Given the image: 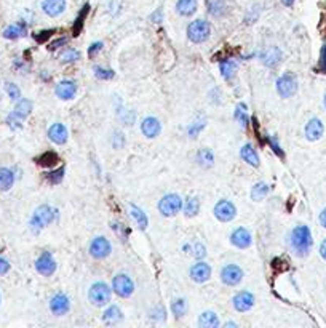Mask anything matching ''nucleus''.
<instances>
[{
  "label": "nucleus",
  "instance_id": "f257e3e1",
  "mask_svg": "<svg viewBox=\"0 0 326 328\" xmlns=\"http://www.w3.org/2000/svg\"><path fill=\"white\" fill-rule=\"evenodd\" d=\"M291 247L297 256H305L312 247V234L307 226H297L291 232Z\"/></svg>",
  "mask_w": 326,
  "mask_h": 328
},
{
  "label": "nucleus",
  "instance_id": "f03ea898",
  "mask_svg": "<svg viewBox=\"0 0 326 328\" xmlns=\"http://www.w3.org/2000/svg\"><path fill=\"white\" fill-rule=\"evenodd\" d=\"M54 211L51 207H48V205H42V207H39L35 210L34 213V216L31 220V228L34 232H39L40 229H43L45 226H48V224L54 220Z\"/></svg>",
  "mask_w": 326,
  "mask_h": 328
},
{
  "label": "nucleus",
  "instance_id": "7ed1b4c3",
  "mask_svg": "<svg viewBox=\"0 0 326 328\" xmlns=\"http://www.w3.org/2000/svg\"><path fill=\"white\" fill-rule=\"evenodd\" d=\"M211 27L210 23L205 20H195L187 27V35L193 43H202L210 37Z\"/></svg>",
  "mask_w": 326,
  "mask_h": 328
},
{
  "label": "nucleus",
  "instance_id": "20e7f679",
  "mask_svg": "<svg viewBox=\"0 0 326 328\" xmlns=\"http://www.w3.org/2000/svg\"><path fill=\"white\" fill-rule=\"evenodd\" d=\"M88 296L95 306H104L110 301V288L104 282H96L91 285Z\"/></svg>",
  "mask_w": 326,
  "mask_h": 328
},
{
  "label": "nucleus",
  "instance_id": "39448f33",
  "mask_svg": "<svg viewBox=\"0 0 326 328\" xmlns=\"http://www.w3.org/2000/svg\"><path fill=\"white\" fill-rule=\"evenodd\" d=\"M181 208H182V200L176 194L165 195L160 200V203H158V210H160L163 216H174L176 213H179Z\"/></svg>",
  "mask_w": 326,
  "mask_h": 328
},
{
  "label": "nucleus",
  "instance_id": "423d86ee",
  "mask_svg": "<svg viewBox=\"0 0 326 328\" xmlns=\"http://www.w3.org/2000/svg\"><path fill=\"white\" fill-rule=\"evenodd\" d=\"M277 91L282 98H290L297 91V80L291 72H286L277 80Z\"/></svg>",
  "mask_w": 326,
  "mask_h": 328
},
{
  "label": "nucleus",
  "instance_id": "0eeeda50",
  "mask_svg": "<svg viewBox=\"0 0 326 328\" xmlns=\"http://www.w3.org/2000/svg\"><path fill=\"white\" fill-rule=\"evenodd\" d=\"M112 288L120 298H128V296H132L133 292H135L133 280L129 279L128 276H123V274H118V276L114 277Z\"/></svg>",
  "mask_w": 326,
  "mask_h": 328
},
{
  "label": "nucleus",
  "instance_id": "6e6552de",
  "mask_svg": "<svg viewBox=\"0 0 326 328\" xmlns=\"http://www.w3.org/2000/svg\"><path fill=\"white\" fill-rule=\"evenodd\" d=\"M237 210L234 207V203L229 200H219L214 207V216L222 223H229L235 218Z\"/></svg>",
  "mask_w": 326,
  "mask_h": 328
},
{
  "label": "nucleus",
  "instance_id": "1a4fd4ad",
  "mask_svg": "<svg viewBox=\"0 0 326 328\" xmlns=\"http://www.w3.org/2000/svg\"><path fill=\"white\" fill-rule=\"evenodd\" d=\"M221 279L226 285H238L243 279V270H241L237 264H227L224 269L221 270Z\"/></svg>",
  "mask_w": 326,
  "mask_h": 328
},
{
  "label": "nucleus",
  "instance_id": "9d476101",
  "mask_svg": "<svg viewBox=\"0 0 326 328\" xmlns=\"http://www.w3.org/2000/svg\"><path fill=\"white\" fill-rule=\"evenodd\" d=\"M110 250H112V247H110L109 240L104 239V237H96L95 240L91 242V245H90L91 256L96 258V259H102V258L109 256Z\"/></svg>",
  "mask_w": 326,
  "mask_h": 328
},
{
  "label": "nucleus",
  "instance_id": "9b49d317",
  "mask_svg": "<svg viewBox=\"0 0 326 328\" xmlns=\"http://www.w3.org/2000/svg\"><path fill=\"white\" fill-rule=\"evenodd\" d=\"M35 269L39 270L42 276H51L54 270H56V261L53 259L51 253L45 251L43 255H40V258L35 261Z\"/></svg>",
  "mask_w": 326,
  "mask_h": 328
},
{
  "label": "nucleus",
  "instance_id": "f8f14e48",
  "mask_svg": "<svg viewBox=\"0 0 326 328\" xmlns=\"http://www.w3.org/2000/svg\"><path fill=\"white\" fill-rule=\"evenodd\" d=\"M69 307H71V301L64 293L54 295L50 301V309L54 315H64L69 311Z\"/></svg>",
  "mask_w": 326,
  "mask_h": 328
},
{
  "label": "nucleus",
  "instance_id": "ddd939ff",
  "mask_svg": "<svg viewBox=\"0 0 326 328\" xmlns=\"http://www.w3.org/2000/svg\"><path fill=\"white\" fill-rule=\"evenodd\" d=\"M190 277L193 282L197 284H205L207 280L211 277V267L207 264V262H197V264H193L192 269H190Z\"/></svg>",
  "mask_w": 326,
  "mask_h": 328
},
{
  "label": "nucleus",
  "instance_id": "4468645a",
  "mask_svg": "<svg viewBox=\"0 0 326 328\" xmlns=\"http://www.w3.org/2000/svg\"><path fill=\"white\" fill-rule=\"evenodd\" d=\"M323 131H324V127H323L320 119H312V120H309V124L305 125V136L309 141H316V139H320L323 136Z\"/></svg>",
  "mask_w": 326,
  "mask_h": 328
},
{
  "label": "nucleus",
  "instance_id": "2eb2a0df",
  "mask_svg": "<svg viewBox=\"0 0 326 328\" xmlns=\"http://www.w3.org/2000/svg\"><path fill=\"white\" fill-rule=\"evenodd\" d=\"M254 304V296L249 292H241L234 298V307L238 312H246L249 311Z\"/></svg>",
  "mask_w": 326,
  "mask_h": 328
},
{
  "label": "nucleus",
  "instance_id": "dca6fc26",
  "mask_svg": "<svg viewBox=\"0 0 326 328\" xmlns=\"http://www.w3.org/2000/svg\"><path fill=\"white\" fill-rule=\"evenodd\" d=\"M230 240L237 248H248L251 245V234L245 228H238L232 232Z\"/></svg>",
  "mask_w": 326,
  "mask_h": 328
},
{
  "label": "nucleus",
  "instance_id": "f3484780",
  "mask_svg": "<svg viewBox=\"0 0 326 328\" xmlns=\"http://www.w3.org/2000/svg\"><path fill=\"white\" fill-rule=\"evenodd\" d=\"M42 10L48 16H59L66 10V0H43Z\"/></svg>",
  "mask_w": 326,
  "mask_h": 328
},
{
  "label": "nucleus",
  "instance_id": "a211bd4d",
  "mask_svg": "<svg viewBox=\"0 0 326 328\" xmlns=\"http://www.w3.org/2000/svg\"><path fill=\"white\" fill-rule=\"evenodd\" d=\"M77 93V85L71 80H62L56 85V96L61 99H72Z\"/></svg>",
  "mask_w": 326,
  "mask_h": 328
},
{
  "label": "nucleus",
  "instance_id": "6ab92c4d",
  "mask_svg": "<svg viewBox=\"0 0 326 328\" xmlns=\"http://www.w3.org/2000/svg\"><path fill=\"white\" fill-rule=\"evenodd\" d=\"M48 138L54 144H64L68 141V128L62 124H53L48 130Z\"/></svg>",
  "mask_w": 326,
  "mask_h": 328
},
{
  "label": "nucleus",
  "instance_id": "aec40b11",
  "mask_svg": "<svg viewBox=\"0 0 326 328\" xmlns=\"http://www.w3.org/2000/svg\"><path fill=\"white\" fill-rule=\"evenodd\" d=\"M141 130H143L144 136H147V138H155V136H158V133H160L162 125H160V122H158L155 117H147V119L143 120Z\"/></svg>",
  "mask_w": 326,
  "mask_h": 328
},
{
  "label": "nucleus",
  "instance_id": "412c9836",
  "mask_svg": "<svg viewBox=\"0 0 326 328\" xmlns=\"http://www.w3.org/2000/svg\"><path fill=\"white\" fill-rule=\"evenodd\" d=\"M31 109H32L31 101H27V99H20V101H18L16 107H15V111H13V114L10 116V119L23 120V119H26L27 116L31 114Z\"/></svg>",
  "mask_w": 326,
  "mask_h": 328
},
{
  "label": "nucleus",
  "instance_id": "4be33fe9",
  "mask_svg": "<svg viewBox=\"0 0 326 328\" xmlns=\"http://www.w3.org/2000/svg\"><path fill=\"white\" fill-rule=\"evenodd\" d=\"M197 0H179L178 4H176V10H178L179 15L182 16H192L195 12H197Z\"/></svg>",
  "mask_w": 326,
  "mask_h": 328
},
{
  "label": "nucleus",
  "instance_id": "5701e85b",
  "mask_svg": "<svg viewBox=\"0 0 326 328\" xmlns=\"http://www.w3.org/2000/svg\"><path fill=\"white\" fill-rule=\"evenodd\" d=\"M240 155L246 163L253 165V167H259V155H257V152L254 151V147L251 144H246V146L241 147Z\"/></svg>",
  "mask_w": 326,
  "mask_h": 328
},
{
  "label": "nucleus",
  "instance_id": "b1692460",
  "mask_svg": "<svg viewBox=\"0 0 326 328\" xmlns=\"http://www.w3.org/2000/svg\"><path fill=\"white\" fill-rule=\"evenodd\" d=\"M122 317H123L122 311H120L117 306H112L104 312V315H102V320H104V323H107V325H115V323H118L120 320H122Z\"/></svg>",
  "mask_w": 326,
  "mask_h": 328
},
{
  "label": "nucleus",
  "instance_id": "393cba45",
  "mask_svg": "<svg viewBox=\"0 0 326 328\" xmlns=\"http://www.w3.org/2000/svg\"><path fill=\"white\" fill-rule=\"evenodd\" d=\"M15 183V175L8 168H0V191H8Z\"/></svg>",
  "mask_w": 326,
  "mask_h": 328
},
{
  "label": "nucleus",
  "instance_id": "a878e982",
  "mask_svg": "<svg viewBox=\"0 0 326 328\" xmlns=\"http://www.w3.org/2000/svg\"><path fill=\"white\" fill-rule=\"evenodd\" d=\"M199 325L203 328H216L219 326V318L214 312H203L199 318Z\"/></svg>",
  "mask_w": 326,
  "mask_h": 328
},
{
  "label": "nucleus",
  "instance_id": "bb28decb",
  "mask_svg": "<svg viewBox=\"0 0 326 328\" xmlns=\"http://www.w3.org/2000/svg\"><path fill=\"white\" fill-rule=\"evenodd\" d=\"M26 34V26L24 24H13L10 27H7L5 32H4V37L5 39H20Z\"/></svg>",
  "mask_w": 326,
  "mask_h": 328
},
{
  "label": "nucleus",
  "instance_id": "cd10ccee",
  "mask_svg": "<svg viewBox=\"0 0 326 328\" xmlns=\"http://www.w3.org/2000/svg\"><path fill=\"white\" fill-rule=\"evenodd\" d=\"M221 72H222V77L230 80V79H234L235 76V72H237V64L234 61H222L221 63Z\"/></svg>",
  "mask_w": 326,
  "mask_h": 328
},
{
  "label": "nucleus",
  "instance_id": "c85d7f7f",
  "mask_svg": "<svg viewBox=\"0 0 326 328\" xmlns=\"http://www.w3.org/2000/svg\"><path fill=\"white\" fill-rule=\"evenodd\" d=\"M58 162H59L58 155L54 154V152H51V151L42 154L39 158H37V163L42 165V167H53V165H56Z\"/></svg>",
  "mask_w": 326,
  "mask_h": 328
},
{
  "label": "nucleus",
  "instance_id": "c756f323",
  "mask_svg": "<svg viewBox=\"0 0 326 328\" xmlns=\"http://www.w3.org/2000/svg\"><path fill=\"white\" fill-rule=\"evenodd\" d=\"M267 194H269V186L266 183H257L253 187V191H251V199L259 202V200H263Z\"/></svg>",
  "mask_w": 326,
  "mask_h": 328
},
{
  "label": "nucleus",
  "instance_id": "7c9ffc66",
  "mask_svg": "<svg viewBox=\"0 0 326 328\" xmlns=\"http://www.w3.org/2000/svg\"><path fill=\"white\" fill-rule=\"evenodd\" d=\"M263 61L267 66H275L278 61H280V51H278V48H269L263 54Z\"/></svg>",
  "mask_w": 326,
  "mask_h": 328
},
{
  "label": "nucleus",
  "instance_id": "2f4dec72",
  "mask_svg": "<svg viewBox=\"0 0 326 328\" xmlns=\"http://www.w3.org/2000/svg\"><path fill=\"white\" fill-rule=\"evenodd\" d=\"M200 210V202L199 199H195V197H190V199H187V202H185L184 205V211L187 216H195V214L199 213Z\"/></svg>",
  "mask_w": 326,
  "mask_h": 328
},
{
  "label": "nucleus",
  "instance_id": "473e14b6",
  "mask_svg": "<svg viewBox=\"0 0 326 328\" xmlns=\"http://www.w3.org/2000/svg\"><path fill=\"white\" fill-rule=\"evenodd\" d=\"M197 158H199V163L202 167H205V168H210L214 163V157H213L210 149H202V151L199 152V155H197Z\"/></svg>",
  "mask_w": 326,
  "mask_h": 328
},
{
  "label": "nucleus",
  "instance_id": "72a5a7b5",
  "mask_svg": "<svg viewBox=\"0 0 326 328\" xmlns=\"http://www.w3.org/2000/svg\"><path fill=\"white\" fill-rule=\"evenodd\" d=\"M88 10H90V7H88V5H85V7L82 8V12L79 13L77 20H76V23H74V27H72V32H74V35H79V34H80L82 27H83V20H85V18H87V15H88Z\"/></svg>",
  "mask_w": 326,
  "mask_h": 328
},
{
  "label": "nucleus",
  "instance_id": "f704fd0d",
  "mask_svg": "<svg viewBox=\"0 0 326 328\" xmlns=\"http://www.w3.org/2000/svg\"><path fill=\"white\" fill-rule=\"evenodd\" d=\"M132 214H133V218L138 221L139 228H141V229L147 228V216H146L141 208H138V207H135V205H132Z\"/></svg>",
  "mask_w": 326,
  "mask_h": 328
},
{
  "label": "nucleus",
  "instance_id": "c9c22d12",
  "mask_svg": "<svg viewBox=\"0 0 326 328\" xmlns=\"http://www.w3.org/2000/svg\"><path fill=\"white\" fill-rule=\"evenodd\" d=\"M235 120L238 122V124H240L241 127H246V125H248L249 119H248V114H246V106L243 104V102L237 106V111H235Z\"/></svg>",
  "mask_w": 326,
  "mask_h": 328
},
{
  "label": "nucleus",
  "instance_id": "e433bc0d",
  "mask_svg": "<svg viewBox=\"0 0 326 328\" xmlns=\"http://www.w3.org/2000/svg\"><path fill=\"white\" fill-rule=\"evenodd\" d=\"M62 176H64V168H58V170L46 175V181L50 184H59L62 181Z\"/></svg>",
  "mask_w": 326,
  "mask_h": 328
},
{
  "label": "nucleus",
  "instance_id": "4c0bfd02",
  "mask_svg": "<svg viewBox=\"0 0 326 328\" xmlns=\"http://www.w3.org/2000/svg\"><path fill=\"white\" fill-rule=\"evenodd\" d=\"M79 58H80V53L77 50H66L59 56L61 63H72V61H77Z\"/></svg>",
  "mask_w": 326,
  "mask_h": 328
},
{
  "label": "nucleus",
  "instance_id": "58836bf2",
  "mask_svg": "<svg viewBox=\"0 0 326 328\" xmlns=\"http://www.w3.org/2000/svg\"><path fill=\"white\" fill-rule=\"evenodd\" d=\"M95 76L101 80H110L115 77V72L110 69H102V68H96L95 69Z\"/></svg>",
  "mask_w": 326,
  "mask_h": 328
},
{
  "label": "nucleus",
  "instance_id": "ea45409f",
  "mask_svg": "<svg viewBox=\"0 0 326 328\" xmlns=\"http://www.w3.org/2000/svg\"><path fill=\"white\" fill-rule=\"evenodd\" d=\"M184 311H185V303L184 299H178V301L173 303V312L176 317H182L184 315Z\"/></svg>",
  "mask_w": 326,
  "mask_h": 328
},
{
  "label": "nucleus",
  "instance_id": "a19ab883",
  "mask_svg": "<svg viewBox=\"0 0 326 328\" xmlns=\"http://www.w3.org/2000/svg\"><path fill=\"white\" fill-rule=\"evenodd\" d=\"M7 93L10 95L12 99H20L21 98V91L15 83H7Z\"/></svg>",
  "mask_w": 326,
  "mask_h": 328
},
{
  "label": "nucleus",
  "instance_id": "79ce46f5",
  "mask_svg": "<svg viewBox=\"0 0 326 328\" xmlns=\"http://www.w3.org/2000/svg\"><path fill=\"white\" fill-rule=\"evenodd\" d=\"M318 69L321 74H326V45H323V48L320 51V61H318Z\"/></svg>",
  "mask_w": 326,
  "mask_h": 328
},
{
  "label": "nucleus",
  "instance_id": "37998d69",
  "mask_svg": "<svg viewBox=\"0 0 326 328\" xmlns=\"http://www.w3.org/2000/svg\"><path fill=\"white\" fill-rule=\"evenodd\" d=\"M54 32V29H50V31H42V32H39V34H35L34 35V39L39 42V43H42V42H45L46 39H48V37L51 35Z\"/></svg>",
  "mask_w": 326,
  "mask_h": 328
},
{
  "label": "nucleus",
  "instance_id": "c03bdc74",
  "mask_svg": "<svg viewBox=\"0 0 326 328\" xmlns=\"http://www.w3.org/2000/svg\"><path fill=\"white\" fill-rule=\"evenodd\" d=\"M269 143H270V146H272V149H274V152H275L277 155H280L282 158L285 157V152L282 151V147H280V144H277V141H275V138H269Z\"/></svg>",
  "mask_w": 326,
  "mask_h": 328
},
{
  "label": "nucleus",
  "instance_id": "a18cd8bd",
  "mask_svg": "<svg viewBox=\"0 0 326 328\" xmlns=\"http://www.w3.org/2000/svg\"><path fill=\"white\" fill-rule=\"evenodd\" d=\"M66 43H68V37H61V39L54 40V42L50 45V50H56V48H59V46L66 45Z\"/></svg>",
  "mask_w": 326,
  "mask_h": 328
},
{
  "label": "nucleus",
  "instance_id": "49530a36",
  "mask_svg": "<svg viewBox=\"0 0 326 328\" xmlns=\"http://www.w3.org/2000/svg\"><path fill=\"white\" fill-rule=\"evenodd\" d=\"M101 48H102V43H101V42L93 43V45L90 46V50H88V56H90V58H93V56H95V53L99 51Z\"/></svg>",
  "mask_w": 326,
  "mask_h": 328
},
{
  "label": "nucleus",
  "instance_id": "de8ad7c7",
  "mask_svg": "<svg viewBox=\"0 0 326 328\" xmlns=\"http://www.w3.org/2000/svg\"><path fill=\"white\" fill-rule=\"evenodd\" d=\"M8 269H10V264H8V261L4 259V258H0V276L7 274Z\"/></svg>",
  "mask_w": 326,
  "mask_h": 328
},
{
  "label": "nucleus",
  "instance_id": "09e8293b",
  "mask_svg": "<svg viewBox=\"0 0 326 328\" xmlns=\"http://www.w3.org/2000/svg\"><path fill=\"white\" fill-rule=\"evenodd\" d=\"M205 255H207V251H205V247L202 245V243H197V245H195V256L200 259V258H203Z\"/></svg>",
  "mask_w": 326,
  "mask_h": 328
},
{
  "label": "nucleus",
  "instance_id": "8fccbe9b",
  "mask_svg": "<svg viewBox=\"0 0 326 328\" xmlns=\"http://www.w3.org/2000/svg\"><path fill=\"white\" fill-rule=\"evenodd\" d=\"M320 255H321V258L326 261V239L321 242V245H320Z\"/></svg>",
  "mask_w": 326,
  "mask_h": 328
},
{
  "label": "nucleus",
  "instance_id": "3c124183",
  "mask_svg": "<svg viewBox=\"0 0 326 328\" xmlns=\"http://www.w3.org/2000/svg\"><path fill=\"white\" fill-rule=\"evenodd\" d=\"M320 223H321V226L326 229V208L321 211V214H320Z\"/></svg>",
  "mask_w": 326,
  "mask_h": 328
},
{
  "label": "nucleus",
  "instance_id": "603ef678",
  "mask_svg": "<svg viewBox=\"0 0 326 328\" xmlns=\"http://www.w3.org/2000/svg\"><path fill=\"white\" fill-rule=\"evenodd\" d=\"M283 2V5H286V7H291L293 4H294V0H282Z\"/></svg>",
  "mask_w": 326,
  "mask_h": 328
},
{
  "label": "nucleus",
  "instance_id": "864d4df0",
  "mask_svg": "<svg viewBox=\"0 0 326 328\" xmlns=\"http://www.w3.org/2000/svg\"><path fill=\"white\" fill-rule=\"evenodd\" d=\"M324 107H326V96H324Z\"/></svg>",
  "mask_w": 326,
  "mask_h": 328
}]
</instances>
